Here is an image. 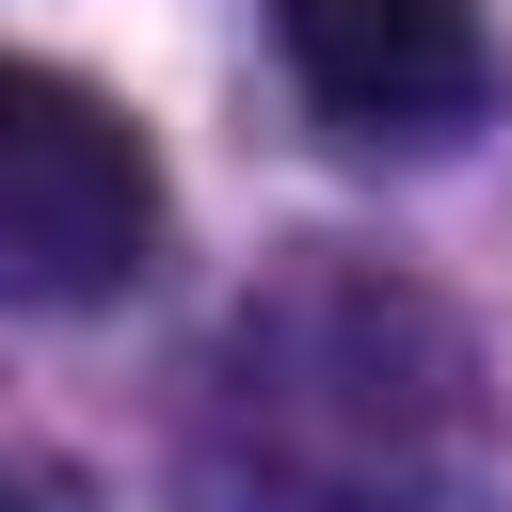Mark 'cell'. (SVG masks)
<instances>
[{"mask_svg": "<svg viewBox=\"0 0 512 512\" xmlns=\"http://www.w3.org/2000/svg\"><path fill=\"white\" fill-rule=\"evenodd\" d=\"M272 48L304 80V112H336L352 144H432L496 96L480 0H272Z\"/></svg>", "mask_w": 512, "mask_h": 512, "instance_id": "obj_2", "label": "cell"}, {"mask_svg": "<svg viewBox=\"0 0 512 512\" xmlns=\"http://www.w3.org/2000/svg\"><path fill=\"white\" fill-rule=\"evenodd\" d=\"M144 256H160L144 128L96 80L0 48V304H112Z\"/></svg>", "mask_w": 512, "mask_h": 512, "instance_id": "obj_1", "label": "cell"}]
</instances>
